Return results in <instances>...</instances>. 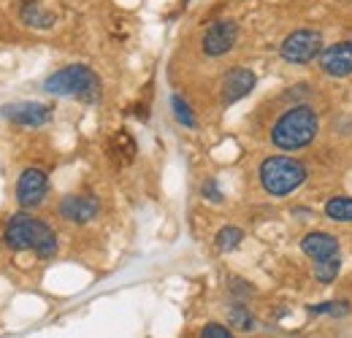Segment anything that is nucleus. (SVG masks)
<instances>
[{"mask_svg":"<svg viewBox=\"0 0 352 338\" xmlns=\"http://www.w3.org/2000/svg\"><path fill=\"white\" fill-rule=\"evenodd\" d=\"M258 84V76H255V71H250V68H230V71H225V76H222L220 82V103L222 106H233V103H239V100H244L252 89Z\"/></svg>","mask_w":352,"mask_h":338,"instance_id":"obj_9","label":"nucleus"},{"mask_svg":"<svg viewBox=\"0 0 352 338\" xmlns=\"http://www.w3.org/2000/svg\"><path fill=\"white\" fill-rule=\"evenodd\" d=\"M309 179V166L290 155H271L258 166V181L268 198H287L298 192Z\"/></svg>","mask_w":352,"mask_h":338,"instance_id":"obj_3","label":"nucleus"},{"mask_svg":"<svg viewBox=\"0 0 352 338\" xmlns=\"http://www.w3.org/2000/svg\"><path fill=\"white\" fill-rule=\"evenodd\" d=\"M241 241H244V230L236 227V225H225V227L217 230V236H214V247H217V252H222V254L236 252V249L241 247Z\"/></svg>","mask_w":352,"mask_h":338,"instance_id":"obj_17","label":"nucleus"},{"mask_svg":"<svg viewBox=\"0 0 352 338\" xmlns=\"http://www.w3.org/2000/svg\"><path fill=\"white\" fill-rule=\"evenodd\" d=\"M320 71L328 79H350L352 76V38L328 43L322 54L317 57Z\"/></svg>","mask_w":352,"mask_h":338,"instance_id":"obj_7","label":"nucleus"},{"mask_svg":"<svg viewBox=\"0 0 352 338\" xmlns=\"http://www.w3.org/2000/svg\"><path fill=\"white\" fill-rule=\"evenodd\" d=\"M201 195H204V201H209V203H222V201H225L217 179H206V181L201 184Z\"/></svg>","mask_w":352,"mask_h":338,"instance_id":"obj_23","label":"nucleus"},{"mask_svg":"<svg viewBox=\"0 0 352 338\" xmlns=\"http://www.w3.org/2000/svg\"><path fill=\"white\" fill-rule=\"evenodd\" d=\"M3 117L11 125L19 127H44L54 120V111L46 103H33V100H22V103H8L3 106Z\"/></svg>","mask_w":352,"mask_h":338,"instance_id":"obj_10","label":"nucleus"},{"mask_svg":"<svg viewBox=\"0 0 352 338\" xmlns=\"http://www.w3.org/2000/svg\"><path fill=\"white\" fill-rule=\"evenodd\" d=\"M198 338H236V336H233V328H228L222 322H206L201 328Z\"/></svg>","mask_w":352,"mask_h":338,"instance_id":"obj_22","label":"nucleus"},{"mask_svg":"<svg viewBox=\"0 0 352 338\" xmlns=\"http://www.w3.org/2000/svg\"><path fill=\"white\" fill-rule=\"evenodd\" d=\"M57 214L60 219L71 222V225H87L92 222L98 214H100V203L95 195L82 192V195H65L60 203H57Z\"/></svg>","mask_w":352,"mask_h":338,"instance_id":"obj_11","label":"nucleus"},{"mask_svg":"<svg viewBox=\"0 0 352 338\" xmlns=\"http://www.w3.org/2000/svg\"><path fill=\"white\" fill-rule=\"evenodd\" d=\"M171 114H174L176 122L182 127H187V130H195V127H198L195 111L190 109V103H187L182 95H171Z\"/></svg>","mask_w":352,"mask_h":338,"instance_id":"obj_20","label":"nucleus"},{"mask_svg":"<svg viewBox=\"0 0 352 338\" xmlns=\"http://www.w3.org/2000/svg\"><path fill=\"white\" fill-rule=\"evenodd\" d=\"M3 247L8 252H36L38 260H52L57 254V233L28 212L14 214L3 230Z\"/></svg>","mask_w":352,"mask_h":338,"instance_id":"obj_2","label":"nucleus"},{"mask_svg":"<svg viewBox=\"0 0 352 338\" xmlns=\"http://www.w3.org/2000/svg\"><path fill=\"white\" fill-rule=\"evenodd\" d=\"M290 214H293V216H298V219H311V216H314V212L307 209V206H296Z\"/></svg>","mask_w":352,"mask_h":338,"instance_id":"obj_25","label":"nucleus"},{"mask_svg":"<svg viewBox=\"0 0 352 338\" xmlns=\"http://www.w3.org/2000/svg\"><path fill=\"white\" fill-rule=\"evenodd\" d=\"M19 22L33 30H52L57 16L46 8L41 0H22L19 3Z\"/></svg>","mask_w":352,"mask_h":338,"instance_id":"obj_14","label":"nucleus"},{"mask_svg":"<svg viewBox=\"0 0 352 338\" xmlns=\"http://www.w3.org/2000/svg\"><path fill=\"white\" fill-rule=\"evenodd\" d=\"M320 114L311 103L287 106L268 130V141L279 152H304L320 135Z\"/></svg>","mask_w":352,"mask_h":338,"instance_id":"obj_1","label":"nucleus"},{"mask_svg":"<svg viewBox=\"0 0 352 338\" xmlns=\"http://www.w3.org/2000/svg\"><path fill=\"white\" fill-rule=\"evenodd\" d=\"M44 89L54 98H76L85 103H95L100 98V76L89 65L74 63V65H65L49 74Z\"/></svg>","mask_w":352,"mask_h":338,"instance_id":"obj_4","label":"nucleus"},{"mask_svg":"<svg viewBox=\"0 0 352 338\" xmlns=\"http://www.w3.org/2000/svg\"><path fill=\"white\" fill-rule=\"evenodd\" d=\"M135 152H138V144H135V138L131 135V130H125V127H120L109 138V144H106V155H109V160H111L114 168L131 166L133 160H135Z\"/></svg>","mask_w":352,"mask_h":338,"instance_id":"obj_13","label":"nucleus"},{"mask_svg":"<svg viewBox=\"0 0 352 338\" xmlns=\"http://www.w3.org/2000/svg\"><path fill=\"white\" fill-rule=\"evenodd\" d=\"M322 214H325V219H331V222L350 225L352 222V198L350 195H333V198H328L325 206H322Z\"/></svg>","mask_w":352,"mask_h":338,"instance_id":"obj_16","label":"nucleus"},{"mask_svg":"<svg viewBox=\"0 0 352 338\" xmlns=\"http://www.w3.org/2000/svg\"><path fill=\"white\" fill-rule=\"evenodd\" d=\"M225 319H228V325H230L233 330H239V333H255V330H258V317H255L244 303L228 306Z\"/></svg>","mask_w":352,"mask_h":338,"instance_id":"obj_15","label":"nucleus"},{"mask_svg":"<svg viewBox=\"0 0 352 338\" xmlns=\"http://www.w3.org/2000/svg\"><path fill=\"white\" fill-rule=\"evenodd\" d=\"M239 43V22L233 19H214L204 36H201V52L209 60H220L225 54H230Z\"/></svg>","mask_w":352,"mask_h":338,"instance_id":"obj_6","label":"nucleus"},{"mask_svg":"<svg viewBox=\"0 0 352 338\" xmlns=\"http://www.w3.org/2000/svg\"><path fill=\"white\" fill-rule=\"evenodd\" d=\"M301 252L307 254L311 262L328 260V257L342 254V241L328 230H309L307 236L301 238Z\"/></svg>","mask_w":352,"mask_h":338,"instance_id":"obj_12","label":"nucleus"},{"mask_svg":"<svg viewBox=\"0 0 352 338\" xmlns=\"http://www.w3.org/2000/svg\"><path fill=\"white\" fill-rule=\"evenodd\" d=\"M49 192V179L41 168H25L16 179V203L28 209H38L46 201Z\"/></svg>","mask_w":352,"mask_h":338,"instance_id":"obj_8","label":"nucleus"},{"mask_svg":"<svg viewBox=\"0 0 352 338\" xmlns=\"http://www.w3.org/2000/svg\"><path fill=\"white\" fill-rule=\"evenodd\" d=\"M322 49L325 41L317 27H296L279 43V57L287 65H309L322 54Z\"/></svg>","mask_w":352,"mask_h":338,"instance_id":"obj_5","label":"nucleus"},{"mask_svg":"<svg viewBox=\"0 0 352 338\" xmlns=\"http://www.w3.org/2000/svg\"><path fill=\"white\" fill-rule=\"evenodd\" d=\"M228 293L236 297V300H244V297H250L255 293V287L247 284L244 279H230V282H228Z\"/></svg>","mask_w":352,"mask_h":338,"instance_id":"obj_24","label":"nucleus"},{"mask_svg":"<svg viewBox=\"0 0 352 338\" xmlns=\"http://www.w3.org/2000/svg\"><path fill=\"white\" fill-rule=\"evenodd\" d=\"M309 98H311V87H309L307 82H296V84H290L285 92H282V100H285L287 106L309 103Z\"/></svg>","mask_w":352,"mask_h":338,"instance_id":"obj_21","label":"nucleus"},{"mask_svg":"<svg viewBox=\"0 0 352 338\" xmlns=\"http://www.w3.org/2000/svg\"><path fill=\"white\" fill-rule=\"evenodd\" d=\"M339 271H342V254L328 257V260H317L314 268H311V276L320 284H333L336 276H339Z\"/></svg>","mask_w":352,"mask_h":338,"instance_id":"obj_18","label":"nucleus"},{"mask_svg":"<svg viewBox=\"0 0 352 338\" xmlns=\"http://www.w3.org/2000/svg\"><path fill=\"white\" fill-rule=\"evenodd\" d=\"M350 300H325V303H317V306H309V317H347L350 314Z\"/></svg>","mask_w":352,"mask_h":338,"instance_id":"obj_19","label":"nucleus"}]
</instances>
